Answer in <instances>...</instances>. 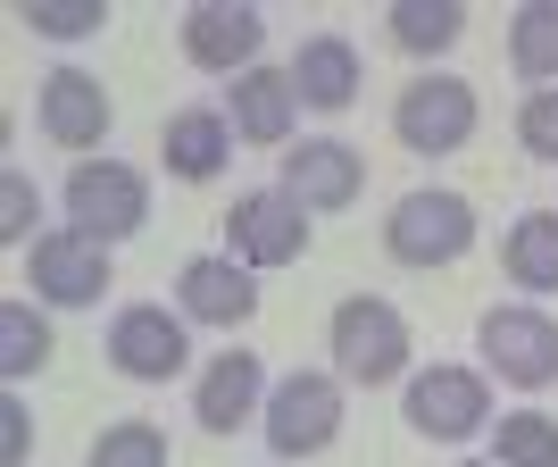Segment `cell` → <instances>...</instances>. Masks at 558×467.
<instances>
[{
    "label": "cell",
    "instance_id": "603a6c76",
    "mask_svg": "<svg viewBox=\"0 0 558 467\" xmlns=\"http://www.w3.org/2000/svg\"><path fill=\"white\" fill-rule=\"evenodd\" d=\"M84 467H167V434L150 418H117L93 434V459Z\"/></svg>",
    "mask_w": 558,
    "mask_h": 467
},
{
    "label": "cell",
    "instance_id": "3957f363",
    "mask_svg": "<svg viewBox=\"0 0 558 467\" xmlns=\"http://www.w3.org/2000/svg\"><path fill=\"white\" fill-rule=\"evenodd\" d=\"M475 84L466 75H409L392 100V134L400 151H417V159H450V151H466L475 142Z\"/></svg>",
    "mask_w": 558,
    "mask_h": 467
},
{
    "label": "cell",
    "instance_id": "ffe728a7",
    "mask_svg": "<svg viewBox=\"0 0 558 467\" xmlns=\"http://www.w3.org/2000/svg\"><path fill=\"white\" fill-rule=\"evenodd\" d=\"M384 25H392V43L409 50V59H442V50L466 34V9L459 0H392Z\"/></svg>",
    "mask_w": 558,
    "mask_h": 467
},
{
    "label": "cell",
    "instance_id": "6da1fadb",
    "mask_svg": "<svg viewBox=\"0 0 558 467\" xmlns=\"http://www.w3.org/2000/svg\"><path fill=\"white\" fill-rule=\"evenodd\" d=\"M333 375L342 384H392L400 368H409V318H400L384 292H350L342 309H333Z\"/></svg>",
    "mask_w": 558,
    "mask_h": 467
},
{
    "label": "cell",
    "instance_id": "5bb4252c",
    "mask_svg": "<svg viewBox=\"0 0 558 467\" xmlns=\"http://www.w3.org/2000/svg\"><path fill=\"white\" fill-rule=\"evenodd\" d=\"M359 184H367V159H359L350 142H333V134H308V142L283 151V192H292L301 209H350Z\"/></svg>",
    "mask_w": 558,
    "mask_h": 467
},
{
    "label": "cell",
    "instance_id": "44dd1931",
    "mask_svg": "<svg viewBox=\"0 0 558 467\" xmlns=\"http://www.w3.org/2000/svg\"><path fill=\"white\" fill-rule=\"evenodd\" d=\"M509 59L534 93H550V75H558V0H525L509 17Z\"/></svg>",
    "mask_w": 558,
    "mask_h": 467
},
{
    "label": "cell",
    "instance_id": "83f0119b",
    "mask_svg": "<svg viewBox=\"0 0 558 467\" xmlns=\"http://www.w3.org/2000/svg\"><path fill=\"white\" fill-rule=\"evenodd\" d=\"M0 451H9V467H25V409L17 400H0Z\"/></svg>",
    "mask_w": 558,
    "mask_h": 467
},
{
    "label": "cell",
    "instance_id": "484cf974",
    "mask_svg": "<svg viewBox=\"0 0 558 467\" xmlns=\"http://www.w3.org/2000/svg\"><path fill=\"white\" fill-rule=\"evenodd\" d=\"M517 142H525L534 159H558V84H550V93H525V109H517Z\"/></svg>",
    "mask_w": 558,
    "mask_h": 467
},
{
    "label": "cell",
    "instance_id": "2e32d148",
    "mask_svg": "<svg viewBox=\"0 0 558 467\" xmlns=\"http://www.w3.org/2000/svg\"><path fill=\"white\" fill-rule=\"evenodd\" d=\"M233 151H242V134L226 125V109H175L159 125V159H167V176H184V184H217L233 167Z\"/></svg>",
    "mask_w": 558,
    "mask_h": 467
},
{
    "label": "cell",
    "instance_id": "e0dca14e",
    "mask_svg": "<svg viewBox=\"0 0 558 467\" xmlns=\"http://www.w3.org/2000/svg\"><path fill=\"white\" fill-rule=\"evenodd\" d=\"M292 109H301V93H292V68H251L226 84V125L242 142H267V151H292Z\"/></svg>",
    "mask_w": 558,
    "mask_h": 467
},
{
    "label": "cell",
    "instance_id": "7c38bea8",
    "mask_svg": "<svg viewBox=\"0 0 558 467\" xmlns=\"http://www.w3.org/2000/svg\"><path fill=\"white\" fill-rule=\"evenodd\" d=\"M175 301H184L192 326H226L233 334V326H251V318H258V276L233 251H201V259L175 267Z\"/></svg>",
    "mask_w": 558,
    "mask_h": 467
},
{
    "label": "cell",
    "instance_id": "8992f818",
    "mask_svg": "<svg viewBox=\"0 0 558 467\" xmlns=\"http://www.w3.org/2000/svg\"><path fill=\"white\" fill-rule=\"evenodd\" d=\"M475 343H484V368L500 375V384H517V393H542L558 375V326H550V309H534V301L484 309Z\"/></svg>",
    "mask_w": 558,
    "mask_h": 467
},
{
    "label": "cell",
    "instance_id": "8fae6325",
    "mask_svg": "<svg viewBox=\"0 0 558 467\" xmlns=\"http://www.w3.org/2000/svg\"><path fill=\"white\" fill-rule=\"evenodd\" d=\"M258 43H267V17H258L251 0H201L184 9V59L201 75H251L258 68Z\"/></svg>",
    "mask_w": 558,
    "mask_h": 467
},
{
    "label": "cell",
    "instance_id": "f1b7e54d",
    "mask_svg": "<svg viewBox=\"0 0 558 467\" xmlns=\"http://www.w3.org/2000/svg\"><path fill=\"white\" fill-rule=\"evenodd\" d=\"M459 467H484V459H459Z\"/></svg>",
    "mask_w": 558,
    "mask_h": 467
},
{
    "label": "cell",
    "instance_id": "cb8c5ba5",
    "mask_svg": "<svg viewBox=\"0 0 558 467\" xmlns=\"http://www.w3.org/2000/svg\"><path fill=\"white\" fill-rule=\"evenodd\" d=\"M500 467H558V418L509 409V418H500Z\"/></svg>",
    "mask_w": 558,
    "mask_h": 467
},
{
    "label": "cell",
    "instance_id": "ac0fdd59",
    "mask_svg": "<svg viewBox=\"0 0 558 467\" xmlns=\"http://www.w3.org/2000/svg\"><path fill=\"white\" fill-rule=\"evenodd\" d=\"M292 93H301V109H350L359 100V50L342 34H308L301 59H292Z\"/></svg>",
    "mask_w": 558,
    "mask_h": 467
},
{
    "label": "cell",
    "instance_id": "4316f807",
    "mask_svg": "<svg viewBox=\"0 0 558 467\" xmlns=\"http://www.w3.org/2000/svg\"><path fill=\"white\" fill-rule=\"evenodd\" d=\"M34 209H43V192L9 167V176H0V234H9V242H25V234H34Z\"/></svg>",
    "mask_w": 558,
    "mask_h": 467
},
{
    "label": "cell",
    "instance_id": "7a4b0ae2",
    "mask_svg": "<svg viewBox=\"0 0 558 467\" xmlns=\"http://www.w3.org/2000/svg\"><path fill=\"white\" fill-rule=\"evenodd\" d=\"M59 201H68V226L93 234V242H125V234L150 226V176L125 159H75Z\"/></svg>",
    "mask_w": 558,
    "mask_h": 467
},
{
    "label": "cell",
    "instance_id": "4fadbf2b",
    "mask_svg": "<svg viewBox=\"0 0 558 467\" xmlns=\"http://www.w3.org/2000/svg\"><path fill=\"white\" fill-rule=\"evenodd\" d=\"M34 117H43V134L59 142V151H75V159H93V142H109V93H100V75H84V68H50Z\"/></svg>",
    "mask_w": 558,
    "mask_h": 467
},
{
    "label": "cell",
    "instance_id": "d4e9b609",
    "mask_svg": "<svg viewBox=\"0 0 558 467\" xmlns=\"http://www.w3.org/2000/svg\"><path fill=\"white\" fill-rule=\"evenodd\" d=\"M17 17L34 25V34H50V43H84V34L109 25V9H100V0H25Z\"/></svg>",
    "mask_w": 558,
    "mask_h": 467
},
{
    "label": "cell",
    "instance_id": "277c9868",
    "mask_svg": "<svg viewBox=\"0 0 558 467\" xmlns=\"http://www.w3.org/2000/svg\"><path fill=\"white\" fill-rule=\"evenodd\" d=\"M384 251L400 267H450L475 251V201L466 192H400L384 217Z\"/></svg>",
    "mask_w": 558,
    "mask_h": 467
},
{
    "label": "cell",
    "instance_id": "ba28073f",
    "mask_svg": "<svg viewBox=\"0 0 558 467\" xmlns=\"http://www.w3.org/2000/svg\"><path fill=\"white\" fill-rule=\"evenodd\" d=\"M25 276H34V301L50 309H93L100 292H109V242H93V234H34V251H25Z\"/></svg>",
    "mask_w": 558,
    "mask_h": 467
},
{
    "label": "cell",
    "instance_id": "30bf717a",
    "mask_svg": "<svg viewBox=\"0 0 558 467\" xmlns=\"http://www.w3.org/2000/svg\"><path fill=\"white\" fill-rule=\"evenodd\" d=\"M409 426H417L425 443H466V434H484L492 426V393L475 368H425L409 375Z\"/></svg>",
    "mask_w": 558,
    "mask_h": 467
},
{
    "label": "cell",
    "instance_id": "d6986e66",
    "mask_svg": "<svg viewBox=\"0 0 558 467\" xmlns=\"http://www.w3.org/2000/svg\"><path fill=\"white\" fill-rule=\"evenodd\" d=\"M500 267L525 292H558V209H525L500 242Z\"/></svg>",
    "mask_w": 558,
    "mask_h": 467
},
{
    "label": "cell",
    "instance_id": "5b68a950",
    "mask_svg": "<svg viewBox=\"0 0 558 467\" xmlns=\"http://www.w3.org/2000/svg\"><path fill=\"white\" fill-rule=\"evenodd\" d=\"M258 426H267V451H276V459H317V451L342 434V375L292 368L276 393H267Z\"/></svg>",
    "mask_w": 558,
    "mask_h": 467
},
{
    "label": "cell",
    "instance_id": "52a82bcc",
    "mask_svg": "<svg viewBox=\"0 0 558 467\" xmlns=\"http://www.w3.org/2000/svg\"><path fill=\"white\" fill-rule=\"evenodd\" d=\"M226 242H233V259L242 267H292V259L308 251V209L292 201L283 184H258V192H242L226 209Z\"/></svg>",
    "mask_w": 558,
    "mask_h": 467
},
{
    "label": "cell",
    "instance_id": "7402d4cb",
    "mask_svg": "<svg viewBox=\"0 0 558 467\" xmlns=\"http://www.w3.org/2000/svg\"><path fill=\"white\" fill-rule=\"evenodd\" d=\"M50 343H59V334H50V318L34 301H0V375H9V384L50 368Z\"/></svg>",
    "mask_w": 558,
    "mask_h": 467
},
{
    "label": "cell",
    "instance_id": "9c48e42d",
    "mask_svg": "<svg viewBox=\"0 0 558 467\" xmlns=\"http://www.w3.org/2000/svg\"><path fill=\"white\" fill-rule=\"evenodd\" d=\"M192 359V334L184 318H167L159 301H125L109 318V368L134 375V384H167V375H184Z\"/></svg>",
    "mask_w": 558,
    "mask_h": 467
},
{
    "label": "cell",
    "instance_id": "9a60e30c",
    "mask_svg": "<svg viewBox=\"0 0 558 467\" xmlns=\"http://www.w3.org/2000/svg\"><path fill=\"white\" fill-rule=\"evenodd\" d=\"M267 409V375H258V350H217L201 384H192V418L201 434H233V426H251Z\"/></svg>",
    "mask_w": 558,
    "mask_h": 467
}]
</instances>
